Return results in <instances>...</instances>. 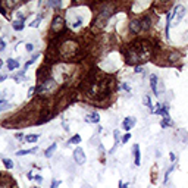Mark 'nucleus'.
I'll return each mask as SVG.
<instances>
[{
    "instance_id": "nucleus-1",
    "label": "nucleus",
    "mask_w": 188,
    "mask_h": 188,
    "mask_svg": "<svg viewBox=\"0 0 188 188\" xmlns=\"http://www.w3.org/2000/svg\"><path fill=\"white\" fill-rule=\"evenodd\" d=\"M113 10H115V8L112 6V5H106V8L103 9V10L97 15V18H96V24H97V27L101 28L103 25L106 24L107 19L113 15Z\"/></svg>"
},
{
    "instance_id": "nucleus-2",
    "label": "nucleus",
    "mask_w": 188,
    "mask_h": 188,
    "mask_svg": "<svg viewBox=\"0 0 188 188\" xmlns=\"http://www.w3.org/2000/svg\"><path fill=\"white\" fill-rule=\"evenodd\" d=\"M76 50H78V46H76L75 41H65L60 47V55L66 59H69L76 53Z\"/></svg>"
},
{
    "instance_id": "nucleus-3",
    "label": "nucleus",
    "mask_w": 188,
    "mask_h": 188,
    "mask_svg": "<svg viewBox=\"0 0 188 188\" xmlns=\"http://www.w3.org/2000/svg\"><path fill=\"white\" fill-rule=\"evenodd\" d=\"M63 28H65V21H63V18L59 16V15L55 16L53 22H51V31H53V33H60Z\"/></svg>"
},
{
    "instance_id": "nucleus-4",
    "label": "nucleus",
    "mask_w": 188,
    "mask_h": 188,
    "mask_svg": "<svg viewBox=\"0 0 188 188\" xmlns=\"http://www.w3.org/2000/svg\"><path fill=\"white\" fill-rule=\"evenodd\" d=\"M55 87H56V84H55V81H53V80H49V81L46 80V81L43 82L40 87L37 88V93H43V91H50V90H53Z\"/></svg>"
},
{
    "instance_id": "nucleus-5",
    "label": "nucleus",
    "mask_w": 188,
    "mask_h": 188,
    "mask_svg": "<svg viewBox=\"0 0 188 188\" xmlns=\"http://www.w3.org/2000/svg\"><path fill=\"white\" fill-rule=\"evenodd\" d=\"M74 159H75V162L78 165H84L85 163V153H84V150L82 148H76L74 151Z\"/></svg>"
},
{
    "instance_id": "nucleus-6",
    "label": "nucleus",
    "mask_w": 188,
    "mask_h": 188,
    "mask_svg": "<svg viewBox=\"0 0 188 188\" xmlns=\"http://www.w3.org/2000/svg\"><path fill=\"white\" fill-rule=\"evenodd\" d=\"M157 84H159V80H157V75H151L150 76V87H151V90H153V93H154L156 97H159L160 94H159V88H157Z\"/></svg>"
},
{
    "instance_id": "nucleus-7",
    "label": "nucleus",
    "mask_w": 188,
    "mask_h": 188,
    "mask_svg": "<svg viewBox=\"0 0 188 188\" xmlns=\"http://www.w3.org/2000/svg\"><path fill=\"white\" fill-rule=\"evenodd\" d=\"M129 30H131L134 34L141 33V22H140L138 19H132L131 22H129Z\"/></svg>"
},
{
    "instance_id": "nucleus-8",
    "label": "nucleus",
    "mask_w": 188,
    "mask_h": 188,
    "mask_svg": "<svg viewBox=\"0 0 188 188\" xmlns=\"http://www.w3.org/2000/svg\"><path fill=\"white\" fill-rule=\"evenodd\" d=\"M141 31H148L150 27H151V18L150 16H144L141 21Z\"/></svg>"
},
{
    "instance_id": "nucleus-9",
    "label": "nucleus",
    "mask_w": 188,
    "mask_h": 188,
    "mask_svg": "<svg viewBox=\"0 0 188 188\" xmlns=\"http://www.w3.org/2000/svg\"><path fill=\"white\" fill-rule=\"evenodd\" d=\"M122 125H123V129H125V131H129L132 126L135 125V119H134V118H125Z\"/></svg>"
},
{
    "instance_id": "nucleus-10",
    "label": "nucleus",
    "mask_w": 188,
    "mask_h": 188,
    "mask_svg": "<svg viewBox=\"0 0 188 188\" xmlns=\"http://www.w3.org/2000/svg\"><path fill=\"white\" fill-rule=\"evenodd\" d=\"M176 10H178V16H175V24H179L181 22V19H182V18L185 16V8H184V6H179V5H178V6H176Z\"/></svg>"
},
{
    "instance_id": "nucleus-11",
    "label": "nucleus",
    "mask_w": 188,
    "mask_h": 188,
    "mask_svg": "<svg viewBox=\"0 0 188 188\" xmlns=\"http://www.w3.org/2000/svg\"><path fill=\"white\" fill-rule=\"evenodd\" d=\"M85 121L87 122H93V123H98V121H100V116H98V113H90L87 118H85Z\"/></svg>"
},
{
    "instance_id": "nucleus-12",
    "label": "nucleus",
    "mask_w": 188,
    "mask_h": 188,
    "mask_svg": "<svg viewBox=\"0 0 188 188\" xmlns=\"http://www.w3.org/2000/svg\"><path fill=\"white\" fill-rule=\"evenodd\" d=\"M18 66H19V62L15 60V59H8V68L9 71H13V69H16Z\"/></svg>"
},
{
    "instance_id": "nucleus-13",
    "label": "nucleus",
    "mask_w": 188,
    "mask_h": 188,
    "mask_svg": "<svg viewBox=\"0 0 188 188\" xmlns=\"http://www.w3.org/2000/svg\"><path fill=\"white\" fill-rule=\"evenodd\" d=\"M25 143H35L38 140V135L37 134H30V135H25Z\"/></svg>"
},
{
    "instance_id": "nucleus-14",
    "label": "nucleus",
    "mask_w": 188,
    "mask_h": 188,
    "mask_svg": "<svg viewBox=\"0 0 188 188\" xmlns=\"http://www.w3.org/2000/svg\"><path fill=\"white\" fill-rule=\"evenodd\" d=\"M13 30H16V31H21V30H24V21H13Z\"/></svg>"
},
{
    "instance_id": "nucleus-15",
    "label": "nucleus",
    "mask_w": 188,
    "mask_h": 188,
    "mask_svg": "<svg viewBox=\"0 0 188 188\" xmlns=\"http://www.w3.org/2000/svg\"><path fill=\"white\" fill-rule=\"evenodd\" d=\"M134 157H135V165L138 166L140 165V147L137 144L134 146Z\"/></svg>"
},
{
    "instance_id": "nucleus-16",
    "label": "nucleus",
    "mask_w": 188,
    "mask_h": 188,
    "mask_svg": "<svg viewBox=\"0 0 188 188\" xmlns=\"http://www.w3.org/2000/svg\"><path fill=\"white\" fill-rule=\"evenodd\" d=\"M35 151H37V147L31 148V150H19L16 154L18 156H25V154H31V153H35Z\"/></svg>"
},
{
    "instance_id": "nucleus-17",
    "label": "nucleus",
    "mask_w": 188,
    "mask_h": 188,
    "mask_svg": "<svg viewBox=\"0 0 188 188\" xmlns=\"http://www.w3.org/2000/svg\"><path fill=\"white\" fill-rule=\"evenodd\" d=\"M56 147H57L56 144H51V146L46 150V153H44V154H46V157H51V156H53V151L56 150Z\"/></svg>"
},
{
    "instance_id": "nucleus-18",
    "label": "nucleus",
    "mask_w": 188,
    "mask_h": 188,
    "mask_svg": "<svg viewBox=\"0 0 188 188\" xmlns=\"http://www.w3.org/2000/svg\"><path fill=\"white\" fill-rule=\"evenodd\" d=\"M19 5V2H3L2 6H6V8H16Z\"/></svg>"
},
{
    "instance_id": "nucleus-19",
    "label": "nucleus",
    "mask_w": 188,
    "mask_h": 188,
    "mask_svg": "<svg viewBox=\"0 0 188 188\" xmlns=\"http://www.w3.org/2000/svg\"><path fill=\"white\" fill-rule=\"evenodd\" d=\"M144 103H146V106L148 107V110H150V112H154V109H153V106H151V101H150V97H147V96H146V97H144Z\"/></svg>"
},
{
    "instance_id": "nucleus-20",
    "label": "nucleus",
    "mask_w": 188,
    "mask_h": 188,
    "mask_svg": "<svg viewBox=\"0 0 188 188\" xmlns=\"http://www.w3.org/2000/svg\"><path fill=\"white\" fill-rule=\"evenodd\" d=\"M40 21H41V15H38V16L35 18V19H34V21L30 25H31L33 28H35V27H38V25H40Z\"/></svg>"
},
{
    "instance_id": "nucleus-21",
    "label": "nucleus",
    "mask_w": 188,
    "mask_h": 188,
    "mask_svg": "<svg viewBox=\"0 0 188 188\" xmlns=\"http://www.w3.org/2000/svg\"><path fill=\"white\" fill-rule=\"evenodd\" d=\"M3 165H5L8 169H12V168H13V162L9 160V159H3Z\"/></svg>"
},
{
    "instance_id": "nucleus-22",
    "label": "nucleus",
    "mask_w": 188,
    "mask_h": 188,
    "mask_svg": "<svg viewBox=\"0 0 188 188\" xmlns=\"http://www.w3.org/2000/svg\"><path fill=\"white\" fill-rule=\"evenodd\" d=\"M160 125H162V128H166V126L172 125V121H171V119H163V121L160 122Z\"/></svg>"
},
{
    "instance_id": "nucleus-23",
    "label": "nucleus",
    "mask_w": 188,
    "mask_h": 188,
    "mask_svg": "<svg viewBox=\"0 0 188 188\" xmlns=\"http://www.w3.org/2000/svg\"><path fill=\"white\" fill-rule=\"evenodd\" d=\"M47 5H49V6H51V8H60V6H62V3H60V2H49Z\"/></svg>"
},
{
    "instance_id": "nucleus-24",
    "label": "nucleus",
    "mask_w": 188,
    "mask_h": 188,
    "mask_svg": "<svg viewBox=\"0 0 188 188\" xmlns=\"http://www.w3.org/2000/svg\"><path fill=\"white\" fill-rule=\"evenodd\" d=\"M80 141H81V137H80V135H74V137L71 138V143H72V144H78Z\"/></svg>"
},
{
    "instance_id": "nucleus-25",
    "label": "nucleus",
    "mask_w": 188,
    "mask_h": 188,
    "mask_svg": "<svg viewBox=\"0 0 188 188\" xmlns=\"http://www.w3.org/2000/svg\"><path fill=\"white\" fill-rule=\"evenodd\" d=\"M81 24H82V18L80 16V18H76V21H75L74 24H72V27H74V28H78V27H80Z\"/></svg>"
},
{
    "instance_id": "nucleus-26",
    "label": "nucleus",
    "mask_w": 188,
    "mask_h": 188,
    "mask_svg": "<svg viewBox=\"0 0 188 188\" xmlns=\"http://www.w3.org/2000/svg\"><path fill=\"white\" fill-rule=\"evenodd\" d=\"M129 138H131V134H125V135L122 137V143H126Z\"/></svg>"
},
{
    "instance_id": "nucleus-27",
    "label": "nucleus",
    "mask_w": 188,
    "mask_h": 188,
    "mask_svg": "<svg viewBox=\"0 0 188 188\" xmlns=\"http://www.w3.org/2000/svg\"><path fill=\"white\" fill-rule=\"evenodd\" d=\"M25 47H27V50H28V51H33V50H34V46L31 44V43H28V44H27Z\"/></svg>"
},
{
    "instance_id": "nucleus-28",
    "label": "nucleus",
    "mask_w": 188,
    "mask_h": 188,
    "mask_svg": "<svg viewBox=\"0 0 188 188\" xmlns=\"http://www.w3.org/2000/svg\"><path fill=\"white\" fill-rule=\"evenodd\" d=\"M57 185H59V181H56V179H55V181H53V182H51V188H56Z\"/></svg>"
},
{
    "instance_id": "nucleus-29",
    "label": "nucleus",
    "mask_w": 188,
    "mask_h": 188,
    "mask_svg": "<svg viewBox=\"0 0 188 188\" xmlns=\"http://www.w3.org/2000/svg\"><path fill=\"white\" fill-rule=\"evenodd\" d=\"M3 49H5V41H3V40H0V51H2Z\"/></svg>"
},
{
    "instance_id": "nucleus-30",
    "label": "nucleus",
    "mask_w": 188,
    "mask_h": 188,
    "mask_svg": "<svg viewBox=\"0 0 188 188\" xmlns=\"http://www.w3.org/2000/svg\"><path fill=\"white\" fill-rule=\"evenodd\" d=\"M135 72H137V74H141V72H143V68L137 66V68H135Z\"/></svg>"
},
{
    "instance_id": "nucleus-31",
    "label": "nucleus",
    "mask_w": 188,
    "mask_h": 188,
    "mask_svg": "<svg viewBox=\"0 0 188 188\" xmlns=\"http://www.w3.org/2000/svg\"><path fill=\"white\" fill-rule=\"evenodd\" d=\"M35 181H37V182H41V181H43V178H41L40 175H35Z\"/></svg>"
},
{
    "instance_id": "nucleus-32",
    "label": "nucleus",
    "mask_w": 188,
    "mask_h": 188,
    "mask_svg": "<svg viewBox=\"0 0 188 188\" xmlns=\"http://www.w3.org/2000/svg\"><path fill=\"white\" fill-rule=\"evenodd\" d=\"M123 88H125V90H126V91H131V88H129V87H128L126 84H123Z\"/></svg>"
},
{
    "instance_id": "nucleus-33",
    "label": "nucleus",
    "mask_w": 188,
    "mask_h": 188,
    "mask_svg": "<svg viewBox=\"0 0 188 188\" xmlns=\"http://www.w3.org/2000/svg\"><path fill=\"white\" fill-rule=\"evenodd\" d=\"M16 138H19V140H22V138H24V135H22V134H16Z\"/></svg>"
},
{
    "instance_id": "nucleus-34",
    "label": "nucleus",
    "mask_w": 188,
    "mask_h": 188,
    "mask_svg": "<svg viewBox=\"0 0 188 188\" xmlns=\"http://www.w3.org/2000/svg\"><path fill=\"white\" fill-rule=\"evenodd\" d=\"M5 80H6V75H2L0 76V81H5Z\"/></svg>"
},
{
    "instance_id": "nucleus-35",
    "label": "nucleus",
    "mask_w": 188,
    "mask_h": 188,
    "mask_svg": "<svg viewBox=\"0 0 188 188\" xmlns=\"http://www.w3.org/2000/svg\"><path fill=\"white\" fill-rule=\"evenodd\" d=\"M171 160H172V162L175 160V154H173V153H171Z\"/></svg>"
},
{
    "instance_id": "nucleus-36",
    "label": "nucleus",
    "mask_w": 188,
    "mask_h": 188,
    "mask_svg": "<svg viewBox=\"0 0 188 188\" xmlns=\"http://www.w3.org/2000/svg\"><path fill=\"white\" fill-rule=\"evenodd\" d=\"M0 101H3V96L2 94H0Z\"/></svg>"
},
{
    "instance_id": "nucleus-37",
    "label": "nucleus",
    "mask_w": 188,
    "mask_h": 188,
    "mask_svg": "<svg viewBox=\"0 0 188 188\" xmlns=\"http://www.w3.org/2000/svg\"><path fill=\"white\" fill-rule=\"evenodd\" d=\"M2 110H3V107H2V106H0V112H2Z\"/></svg>"
},
{
    "instance_id": "nucleus-38",
    "label": "nucleus",
    "mask_w": 188,
    "mask_h": 188,
    "mask_svg": "<svg viewBox=\"0 0 188 188\" xmlns=\"http://www.w3.org/2000/svg\"><path fill=\"white\" fill-rule=\"evenodd\" d=\"M35 188H37V187H35Z\"/></svg>"
}]
</instances>
